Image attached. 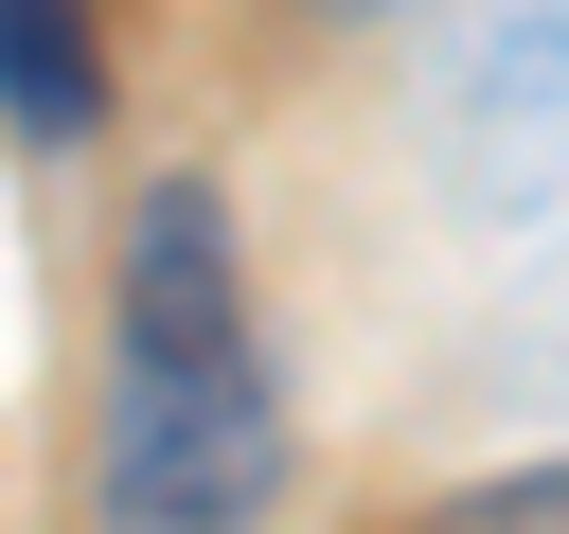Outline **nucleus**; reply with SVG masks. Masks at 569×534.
<instances>
[{
    "mask_svg": "<svg viewBox=\"0 0 569 534\" xmlns=\"http://www.w3.org/2000/svg\"><path fill=\"white\" fill-rule=\"evenodd\" d=\"M409 534H569V463H516V481H462V498H427Z\"/></svg>",
    "mask_w": 569,
    "mask_h": 534,
    "instance_id": "nucleus-4",
    "label": "nucleus"
},
{
    "mask_svg": "<svg viewBox=\"0 0 569 534\" xmlns=\"http://www.w3.org/2000/svg\"><path fill=\"white\" fill-rule=\"evenodd\" d=\"M0 125L18 142L107 125V0H0Z\"/></svg>",
    "mask_w": 569,
    "mask_h": 534,
    "instance_id": "nucleus-3",
    "label": "nucleus"
},
{
    "mask_svg": "<svg viewBox=\"0 0 569 534\" xmlns=\"http://www.w3.org/2000/svg\"><path fill=\"white\" fill-rule=\"evenodd\" d=\"M445 196L498 231L569 214V0H480L445 53Z\"/></svg>",
    "mask_w": 569,
    "mask_h": 534,
    "instance_id": "nucleus-2",
    "label": "nucleus"
},
{
    "mask_svg": "<svg viewBox=\"0 0 569 534\" xmlns=\"http://www.w3.org/2000/svg\"><path fill=\"white\" fill-rule=\"evenodd\" d=\"M498 374H516V392H569V267H551V285L498 320Z\"/></svg>",
    "mask_w": 569,
    "mask_h": 534,
    "instance_id": "nucleus-5",
    "label": "nucleus"
},
{
    "mask_svg": "<svg viewBox=\"0 0 569 534\" xmlns=\"http://www.w3.org/2000/svg\"><path fill=\"white\" fill-rule=\"evenodd\" d=\"M302 18H409V0H302Z\"/></svg>",
    "mask_w": 569,
    "mask_h": 534,
    "instance_id": "nucleus-6",
    "label": "nucleus"
},
{
    "mask_svg": "<svg viewBox=\"0 0 569 534\" xmlns=\"http://www.w3.org/2000/svg\"><path fill=\"white\" fill-rule=\"evenodd\" d=\"M284 498V374L249 338L231 196L142 178L124 285H107V445H89V534H267Z\"/></svg>",
    "mask_w": 569,
    "mask_h": 534,
    "instance_id": "nucleus-1",
    "label": "nucleus"
}]
</instances>
